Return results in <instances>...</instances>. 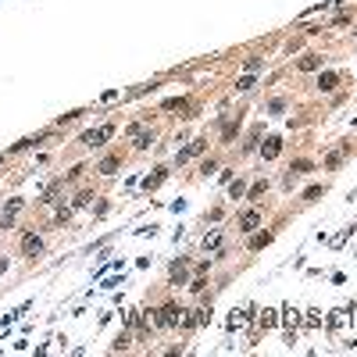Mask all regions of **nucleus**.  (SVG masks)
Segmentation results:
<instances>
[{"instance_id":"nucleus-6","label":"nucleus","mask_w":357,"mask_h":357,"mask_svg":"<svg viewBox=\"0 0 357 357\" xmlns=\"http://www.w3.org/2000/svg\"><path fill=\"white\" fill-rule=\"evenodd\" d=\"M204 146H207V140H193V143L186 146V150H178V157H175V161H178V165H186V161H189V157H197V154H204Z\"/></svg>"},{"instance_id":"nucleus-11","label":"nucleus","mask_w":357,"mask_h":357,"mask_svg":"<svg viewBox=\"0 0 357 357\" xmlns=\"http://www.w3.org/2000/svg\"><path fill=\"white\" fill-rule=\"evenodd\" d=\"M300 71H315V68H321V54H307V57H300V65H296Z\"/></svg>"},{"instance_id":"nucleus-22","label":"nucleus","mask_w":357,"mask_h":357,"mask_svg":"<svg viewBox=\"0 0 357 357\" xmlns=\"http://www.w3.org/2000/svg\"><path fill=\"white\" fill-rule=\"evenodd\" d=\"M289 172H293V175H300V172H311V161H296V165H293Z\"/></svg>"},{"instance_id":"nucleus-23","label":"nucleus","mask_w":357,"mask_h":357,"mask_svg":"<svg viewBox=\"0 0 357 357\" xmlns=\"http://www.w3.org/2000/svg\"><path fill=\"white\" fill-rule=\"evenodd\" d=\"M4 272H7V257H4V254H0V275H4Z\"/></svg>"},{"instance_id":"nucleus-16","label":"nucleus","mask_w":357,"mask_h":357,"mask_svg":"<svg viewBox=\"0 0 357 357\" xmlns=\"http://www.w3.org/2000/svg\"><path fill=\"white\" fill-rule=\"evenodd\" d=\"M182 275H186V261H175L172 264V282H175V286L182 282Z\"/></svg>"},{"instance_id":"nucleus-12","label":"nucleus","mask_w":357,"mask_h":357,"mask_svg":"<svg viewBox=\"0 0 357 357\" xmlns=\"http://www.w3.org/2000/svg\"><path fill=\"white\" fill-rule=\"evenodd\" d=\"M118 165H122V161H118V157H104L97 172H100V175H114V172H118Z\"/></svg>"},{"instance_id":"nucleus-9","label":"nucleus","mask_w":357,"mask_h":357,"mask_svg":"<svg viewBox=\"0 0 357 357\" xmlns=\"http://www.w3.org/2000/svg\"><path fill=\"white\" fill-rule=\"evenodd\" d=\"M279 150H282V140H279V136H268V140H264V146H261V154H264V161H272V157H279Z\"/></svg>"},{"instance_id":"nucleus-7","label":"nucleus","mask_w":357,"mask_h":357,"mask_svg":"<svg viewBox=\"0 0 357 357\" xmlns=\"http://www.w3.org/2000/svg\"><path fill=\"white\" fill-rule=\"evenodd\" d=\"M257 225H261V214L257 211H243L240 214V232H254Z\"/></svg>"},{"instance_id":"nucleus-14","label":"nucleus","mask_w":357,"mask_h":357,"mask_svg":"<svg viewBox=\"0 0 357 357\" xmlns=\"http://www.w3.org/2000/svg\"><path fill=\"white\" fill-rule=\"evenodd\" d=\"M218 243H221V229H214V232L204 236V250H218Z\"/></svg>"},{"instance_id":"nucleus-13","label":"nucleus","mask_w":357,"mask_h":357,"mask_svg":"<svg viewBox=\"0 0 357 357\" xmlns=\"http://www.w3.org/2000/svg\"><path fill=\"white\" fill-rule=\"evenodd\" d=\"M165 111H189V100L186 97H172V100H165Z\"/></svg>"},{"instance_id":"nucleus-20","label":"nucleus","mask_w":357,"mask_h":357,"mask_svg":"<svg viewBox=\"0 0 357 357\" xmlns=\"http://www.w3.org/2000/svg\"><path fill=\"white\" fill-rule=\"evenodd\" d=\"M243 68H247V71H250V75H254V71H257V68H261V57H247V65H243Z\"/></svg>"},{"instance_id":"nucleus-2","label":"nucleus","mask_w":357,"mask_h":357,"mask_svg":"<svg viewBox=\"0 0 357 357\" xmlns=\"http://www.w3.org/2000/svg\"><path fill=\"white\" fill-rule=\"evenodd\" d=\"M22 207H25V200H18V197H14V200H7V204H4V211H0V225H4V229H11Z\"/></svg>"},{"instance_id":"nucleus-17","label":"nucleus","mask_w":357,"mask_h":357,"mask_svg":"<svg viewBox=\"0 0 357 357\" xmlns=\"http://www.w3.org/2000/svg\"><path fill=\"white\" fill-rule=\"evenodd\" d=\"M268 243H272V236L261 232V236H254V240H250V250H261V247H268Z\"/></svg>"},{"instance_id":"nucleus-18","label":"nucleus","mask_w":357,"mask_h":357,"mask_svg":"<svg viewBox=\"0 0 357 357\" xmlns=\"http://www.w3.org/2000/svg\"><path fill=\"white\" fill-rule=\"evenodd\" d=\"M275 321H279V315H275V311H264V315H261V329H272Z\"/></svg>"},{"instance_id":"nucleus-21","label":"nucleus","mask_w":357,"mask_h":357,"mask_svg":"<svg viewBox=\"0 0 357 357\" xmlns=\"http://www.w3.org/2000/svg\"><path fill=\"white\" fill-rule=\"evenodd\" d=\"M339 161H343V150H336V154H329V161H325V165H329V168H339Z\"/></svg>"},{"instance_id":"nucleus-19","label":"nucleus","mask_w":357,"mask_h":357,"mask_svg":"<svg viewBox=\"0 0 357 357\" xmlns=\"http://www.w3.org/2000/svg\"><path fill=\"white\" fill-rule=\"evenodd\" d=\"M236 125H240V118H236V122H229L225 129H221V140H225V143H232V136H236Z\"/></svg>"},{"instance_id":"nucleus-8","label":"nucleus","mask_w":357,"mask_h":357,"mask_svg":"<svg viewBox=\"0 0 357 357\" xmlns=\"http://www.w3.org/2000/svg\"><path fill=\"white\" fill-rule=\"evenodd\" d=\"M336 86H339V75H336V71H321V75H318V89H321V93H332Z\"/></svg>"},{"instance_id":"nucleus-4","label":"nucleus","mask_w":357,"mask_h":357,"mask_svg":"<svg viewBox=\"0 0 357 357\" xmlns=\"http://www.w3.org/2000/svg\"><path fill=\"white\" fill-rule=\"evenodd\" d=\"M129 136H132V146H136V150H146V146L154 143V132H146V125H132Z\"/></svg>"},{"instance_id":"nucleus-10","label":"nucleus","mask_w":357,"mask_h":357,"mask_svg":"<svg viewBox=\"0 0 357 357\" xmlns=\"http://www.w3.org/2000/svg\"><path fill=\"white\" fill-rule=\"evenodd\" d=\"M165 178H168V168H154V175H146V178H143V189H157L161 182H165Z\"/></svg>"},{"instance_id":"nucleus-15","label":"nucleus","mask_w":357,"mask_h":357,"mask_svg":"<svg viewBox=\"0 0 357 357\" xmlns=\"http://www.w3.org/2000/svg\"><path fill=\"white\" fill-rule=\"evenodd\" d=\"M254 86H257V79L250 75V71H247V75H243L240 82H236V89H240V93H250V89H254Z\"/></svg>"},{"instance_id":"nucleus-3","label":"nucleus","mask_w":357,"mask_h":357,"mask_svg":"<svg viewBox=\"0 0 357 357\" xmlns=\"http://www.w3.org/2000/svg\"><path fill=\"white\" fill-rule=\"evenodd\" d=\"M178 315H182V311H178L175 304H165V307L157 311V325H161V329H175V325H178Z\"/></svg>"},{"instance_id":"nucleus-1","label":"nucleus","mask_w":357,"mask_h":357,"mask_svg":"<svg viewBox=\"0 0 357 357\" xmlns=\"http://www.w3.org/2000/svg\"><path fill=\"white\" fill-rule=\"evenodd\" d=\"M111 136H114V125L107 122V125H100V129H89L86 136H82V143H86V146H104Z\"/></svg>"},{"instance_id":"nucleus-5","label":"nucleus","mask_w":357,"mask_h":357,"mask_svg":"<svg viewBox=\"0 0 357 357\" xmlns=\"http://www.w3.org/2000/svg\"><path fill=\"white\" fill-rule=\"evenodd\" d=\"M22 254H25V257H39V254H43V240H39L36 232H25V236H22Z\"/></svg>"}]
</instances>
